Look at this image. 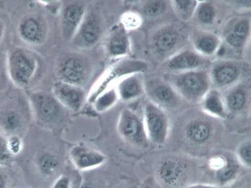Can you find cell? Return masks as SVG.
Instances as JSON below:
<instances>
[{"instance_id":"cell-41","label":"cell","mask_w":251,"mask_h":188,"mask_svg":"<svg viewBox=\"0 0 251 188\" xmlns=\"http://www.w3.org/2000/svg\"><path fill=\"white\" fill-rule=\"evenodd\" d=\"M137 188H159L152 177L146 178Z\"/></svg>"},{"instance_id":"cell-42","label":"cell","mask_w":251,"mask_h":188,"mask_svg":"<svg viewBox=\"0 0 251 188\" xmlns=\"http://www.w3.org/2000/svg\"><path fill=\"white\" fill-rule=\"evenodd\" d=\"M186 188H220L218 186L210 183L199 182L192 184Z\"/></svg>"},{"instance_id":"cell-2","label":"cell","mask_w":251,"mask_h":188,"mask_svg":"<svg viewBox=\"0 0 251 188\" xmlns=\"http://www.w3.org/2000/svg\"><path fill=\"white\" fill-rule=\"evenodd\" d=\"M189 113L178 121V141L184 148L180 153L200 158L213 149L221 140L223 125L221 120L201 111Z\"/></svg>"},{"instance_id":"cell-14","label":"cell","mask_w":251,"mask_h":188,"mask_svg":"<svg viewBox=\"0 0 251 188\" xmlns=\"http://www.w3.org/2000/svg\"><path fill=\"white\" fill-rule=\"evenodd\" d=\"M144 85L148 100L168 113L178 111L186 102L164 78L153 77L144 80Z\"/></svg>"},{"instance_id":"cell-8","label":"cell","mask_w":251,"mask_h":188,"mask_svg":"<svg viewBox=\"0 0 251 188\" xmlns=\"http://www.w3.org/2000/svg\"><path fill=\"white\" fill-rule=\"evenodd\" d=\"M186 102L198 104L212 87L208 70L165 74L163 77Z\"/></svg>"},{"instance_id":"cell-27","label":"cell","mask_w":251,"mask_h":188,"mask_svg":"<svg viewBox=\"0 0 251 188\" xmlns=\"http://www.w3.org/2000/svg\"><path fill=\"white\" fill-rule=\"evenodd\" d=\"M219 15V9L215 1L199 0L192 20L205 29L206 27H212L217 23Z\"/></svg>"},{"instance_id":"cell-23","label":"cell","mask_w":251,"mask_h":188,"mask_svg":"<svg viewBox=\"0 0 251 188\" xmlns=\"http://www.w3.org/2000/svg\"><path fill=\"white\" fill-rule=\"evenodd\" d=\"M104 52L110 58L126 57L131 53V47L128 32L119 23L113 27L103 43Z\"/></svg>"},{"instance_id":"cell-33","label":"cell","mask_w":251,"mask_h":188,"mask_svg":"<svg viewBox=\"0 0 251 188\" xmlns=\"http://www.w3.org/2000/svg\"><path fill=\"white\" fill-rule=\"evenodd\" d=\"M234 155L239 163L245 169L251 170V139L250 137L244 139L239 144Z\"/></svg>"},{"instance_id":"cell-39","label":"cell","mask_w":251,"mask_h":188,"mask_svg":"<svg viewBox=\"0 0 251 188\" xmlns=\"http://www.w3.org/2000/svg\"><path fill=\"white\" fill-rule=\"evenodd\" d=\"M225 2L238 10H248L251 9V0H225Z\"/></svg>"},{"instance_id":"cell-9","label":"cell","mask_w":251,"mask_h":188,"mask_svg":"<svg viewBox=\"0 0 251 188\" xmlns=\"http://www.w3.org/2000/svg\"><path fill=\"white\" fill-rule=\"evenodd\" d=\"M93 72L91 60L85 55L69 52L57 57L54 65L56 81L83 87Z\"/></svg>"},{"instance_id":"cell-30","label":"cell","mask_w":251,"mask_h":188,"mask_svg":"<svg viewBox=\"0 0 251 188\" xmlns=\"http://www.w3.org/2000/svg\"><path fill=\"white\" fill-rule=\"evenodd\" d=\"M141 10L144 16L154 19L160 17L167 12L169 1L148 0L142 1Z\"/></svg>"},{"instance_id":"cell-10","label":"cell","mask_w":251,"mask_h":188,"mask_svg":"<svg viewBox=\"0 0 251 188\" xmlns=\"http://www.w3.org/2000/svg\"><path fill=\"white\" fill-rule=\"evenodd\" d=\"M149 70L148 63L142 60L128 57L118 59L109 65L92 86L87 101L92 104L96 98L114 86L124 77L135 73L144 74Z\"/></svg>"},{"instance_id":"cell-36","label":"cell","mask_w":251,"mask_h":188,"mask_svg":"<svg viewBox=\"0 0 251 188\" xmlns=\"http://www.w3.org/2000/svg\"><path fill=\"white\" fill-rule=\"evenodd\" d=\"M142 22V15L134 11H127L120 17V23L128 32L139 28Z\"/></svg>"},{"instance_id":"cell-34","label":"cell","mask_w":251,"mask_h":188,"mask_svg":"<svg viewBox=\"0 0 251 188\" xmlns=\"http://www.w3.org/2000/svg\"><path fill=\"white\" fill-rule=\"evenodd\" d=\"M82 176L78 173L62 174L53 182L50 188H79Z\"/></svg>"},{"instance_id":"cell-29","label":"cell","mask_w":251,"mask_h":188,"mask_svg":"<svg viewBox=\"0 0 251 188\" xmlns=\"http://www.w3.org/2000/svg\"><path fill=\"white\" fill-rule=\"evenodd\" d=\"M198 1V0H170V4L176 18L182 22H187L192 20Z\"/></svg>"},{"instance_id":"cell-37","label":"cell","mask_w":251,"mask_h":188,"mask_svg":"<svg viewBox=\"0 0 251 188\" xmlns=\"http://www.w3.org/2000/svg\"><path fill=\"white\" fill-rule=\"evenodd\" d=\"M12 86L6 66L5 53L0 54V100Z\"/></svg>"},{"instance_id":"cell-35","label":"cell","mask_w":251,"mask_h":188,"mask_svg":"<svg viewBox=\"0 0 251 188\" xmlns=\"http://www.w3.org/2000/svg\"><path fill=\"white\" fill-rule=\"evenodd\" d=\"M15 158L8 138L0 132V165H12L15 163Z\"/></svg>"},{"instance_id":"cell-12","label":"cell","mask_w":251,"mask_h":188,"mask_svg":"<svg viewBox=\"0 0 251 188\" xmlns=\"http://www.w3.org/2000/svg\"><path fill=\"white\" fill-rule=\"evenodd\" d=\"M250 65L237 59L225 58L211 62L208 70L212 87L224 91L248 78Z\"/></svg>"},{"instance_id":"cell-40","label":"cell","mask_w":251,"mask_h":188,"mask_svg":"<svg viewBox=\"0 0 251 188\" xmlns=\"http://www.w3.org/2000/svg\"><path fill=\"white\" fill-rule=\"evenodd\" d=\"M103 184L101 181L91 178L84 179L82 180L79 188H103Z\"/></svg>"},{"instance_id":"cell-15","label":"cell","mask_w":251,"mask_h":188,"mask_svg":"<svg viewBox=\"0 0 251 188\" xmlns=\"http://www.w3.org/2000/svg\"><path fill=\"white\" fill-rule=\"evenodd\" d=\"M117 130L120 136L128 143L146 149L151 144L145 131L143 118L128 107L119 113Z\"/></svg>"},{"instance_id":"cell-13","label":"cell","mask_w":251,"mask_h":188,"mask_svg":"<svg viewBox=\"0 0 251 188\" xmlns=\"http://www.w3.org/2000/svg\"><path fill=\"white\" fill-rule=\"evenodd\" d=\"M142 118L150 143L159 147L165 144L172 127L169 113L148 100L143 106Z\"/></svg>"},{"instance_id":"cell-18","label":"cell","mask_w":251,"mask_h":188,"mask_svg":"<svg viewBox=\"0 0 251 188\" xmlns=\"http://www.w3.org/2000/svg\"><path fill=\"white\" fill-rule=\"evenodd\" d=\"M242 80L232 87L222 91L228 114L230 117L250 116L251 82L250 78Z\"/></svg>"},{"instance_id":"cell-43","label":"cell","mask_w":251,"mask_h":188,"mask_svg":"<svg viewBox=\"0 0 251 188\" xmlns=\"http://www.w3.org/2000/svg\"><path fill=\"white\" fill-rule=\"evenodd\" d=\"M28 188L26 187V188Z\"/></svg>"},{"instance_id":"cell-11","label":"cell","mask_w":251,"mask_h":188,"mask_svg":"<svg viewBox=\"0 0 251 188\" xmlns=\"http://www.w3.org/2000/svg\"><path fill=\"white\" fill-rule=\"evenodd\" d=\"M205 164L207 171L204 183L208 180L206 183L214 184L220 188L229 187L244 173L242 170L245 169L235 155L226 153L212 156Z\"/></svg>"},{"instance_id":"cell-5","label":"cell","mask_w":251,"mask_h":188,"mask_svg":"<svg viewBox=\"0 0 251 188\" xmlns=\"http://www.w3.org/2000/svg\"><path fill=\"white\" fill-rule=\"evenodd\" d=\"M33 123L26 92L12 85L0 100V132L9 139L23 140Z\"/></svg>"},{"instance_id":"cell-38","label":"cell","mask_w":251,"mask_h":188,"mask_svg":"<svg viewBox=\"0 0 251 188\" xmlns=\"http://www.w3.org/2000/svg\"><path fill=\"white\" fill-rule=\"evenodd\" d=\"M251 173L247 170L227 188H251Z\"/></svg>"},{"instance_id":"cell-17","label":"cell","mask_w":251,"mask_h":188,"mask_svg":"<svg viewBox=\"0 0 251 188\" xmlns=\"http://www.w3.org/2000/svg\"><path fill=\"white\" fill-rule=\"evenodd\" d=\"M88 6L82 0L60 1L59 26L62 39L71 42L80 25Z\"/></svg>"},{"instance_id":"cell-16","label":"cell","mask_w":251,"mask_h":188,"mask_svg":"<svg viewBox=\"0 0 251 188\" xmlns=\"http://www.w3.org/2000/svg\"><path fill=\"white\" fill-rule=\"evenodd\" d=\"M103 32L102 19L95 9L88 7L85 15L71 41L74 47L85 50L94 47L101 38Z\"/></svg>"},{"instance_id":"cell-25","label":"cell","mask_w":251,"mask_h":188,"mask_svg":"<svg viewBox=\"0 0 251 188\" xmlns=\"http://www.w3.org/2000/svg\"><path fill=\"white\" fill-rule=\"evenodd\" d=\"M143 74L135 73L120 80L115 85L119 100L128 102L135 100L145 94Z\"/></svg>"},{"instance_id":"cell-31","label":"cell","mask_w":251,"mask_h":188,"mask_svg":"<svg viewBox=\"0 0 251 188\" xmlns=\"http://www.w3.org/2000/svg\"><path fill=\"white\" fill-rule=\"evenodd\" d=\"M118 100L114 86L98 96L92 105L97 112L102 113L111 108Z\"/></svg>"},{"instance_id":"cell-19","label":"cell","mask_w":251,"mask_h":188,"mask_svg":"<svg viewBox=\"0 0 251 188\" xmlns=\"http://www.w3.org/2000/svg\"><path fill=\"white\" fill-rule=\"evenodd\" d=\"M251 27L250 17L239 16L230 19L220 35L223 43L235 51L244 50L250 41Z\"/></svg>"},{"instance_id":"cell-4","label":"cell","mask_w":251,"mask_h":188,"mask_svg":"<svg viewBox=\"0 0 251 188\" xmlns=\"http://www.w3.org/2000/svg\"><path fill=\"white\" fill-rule=\"evenodd\" d=\"M7 73L12 85L25 92L40 89L45 62L42 54L12 44L5 52Z\"/></svg>"},{"instance_id":"cell-3","label":"cell","mask_w":251,"mask_h":188,"mask_svg":"<svg viewBox=\"0 0 251 188\" xmlns=\"http://www.w3.org/2000/svg\"><path fill=\"white\" fill-rule=\"evenodd\" d=\"M200 158L180 152L160 156L154 165L152 177L159 188H186L203 182L205 173Z\"/></svg>"},{"instance_id":"cell-28","label":"cell","mask_w":251,"mask_h":188,"mask_svg":"<svg viewBox=\"0 0 251 188\" xmlns=\"http://www.w3.org/2000/svg\"><path fill=\"white\" fill-rule=\"evenodd\" d=\"M26 185L15 163L11 166L0 165V188H23Z\"/></svg>"},{"instance_id":"cell-22","label":"cell","mask_w":251,"mask_h":188,"mask_svg":"<svg viewBox=\"0 0 251 188\" xmlns=\"http://www.w3.org/2000/svg\"><path fill=\"white\" fill-rule=\"evenodd\" d=\"M69 158L78 171L95 169L102 165L106 160V156L102 152L80 143L74 145L70 149Z\"/></svg>"},{"instance_id":"cell-24","label":"cell","mask_w":251,"mask_h":188,"mask_svg":"<svg viewBox=\"0 0 251 188\" xmlns=\"http://www.w3.org/2000/svg\"><path fill=\"white\" fill-rule=\"evenodd\" d=\"M193 50L209 59L219 53L223 44L220 35L209 29H198L189 33Z\"/></svg>"},{"instance_id":"cell-1","label":"cell","mask_w":251,"mask_h":188,"mask_svg":"<svg viewBox=\"0 0 251 188\" xmlns=\"http://www.w3.org/2000/svg\"><path fill=\"white\" fill-rule=\"evenodd\" d=\"M12 44L22 46L40 54L48 42L50 25L48 9L40 0H6Z\"/></svg>"},{"instance_id":"cell-7","label":"cell","mask_w":251,"mask_h":188,"mask_svg":"<svg viewBox=\"0 0 251 188\" xmlns=\"http://www.w3.org/2000/svg\"><path fill=\"white\" fill-rule=\"evenodd\" d=\"M189 33L183 26L175 23L162 25L155 29L149 39L151 52L161 63L184 48Z\"/></svg>"},{"instance_id":"cell-6","label":"cell","mask_w":251,"mask_h":188,"mask_svg":"<svg viewBox=\"0 0 251 188\" xmlns=\"http://www.w3.org/2000/svg\"><path fill=\"white\" fill-rule=\"evenodd\" d=\"M30 102L33 123L48 131L60 132L67 124L68 111L50 91L44 89L26 92Z\"/></svg>"},{"instance_id":"cell-32","label":"cell","mask_w":251,"mask_h":188,"mask_svg":"<svg viewBox=\"0 0 251 188\" xmlns=\"http://www.w3.org/2000/svg\"><path fill=\"white\" fill-rule=\"evenodd\" d=\"M12 44V31L7 13H0V54L5 53Z\"/></svg>"},{"instance_id":"cell-20","label":"cell","mask_w":251,"mask_h":188,"mask_svg":"<svg viewBox=\"0 0 251 188\" xmlns=\"http://www.w3.org/2000/svg\"><path fill=\"white\" fill-rule=\"evenodd\" d=\"M209 63V59L194 50L184 48L162 62L161 66L166 74H171L206 69Z\"/></svg>"},{"instance_id":"cell-26","label":"cell","mask_w":251,"mask_h":188,"mask_svg":"<svg viewBox=\"0 0 251 188\" xmlns=\"http://www.w3.org/2000/svg\"><path fill=\"white\" fill-rule=\"evenodd\" d=\"M201 110L213 118L224 120L228 118L222 92L211 87L198 104Z\"/></svg>"},{"instance_id":"cell-21","label":"cell","mask_w":251,"mask_h":188,"mask_svg":"<svg viewBox=\"0 0 251 188\" xmlns=\"http://www.w3.org/2000/svg\"><path fill=\"white\" fill-rule=\"evenodd\" d=\"M59 103L69 111H79L87 101L86 94L83 87L55 81L51 90Z\"/></svg>"}]
</instances>
